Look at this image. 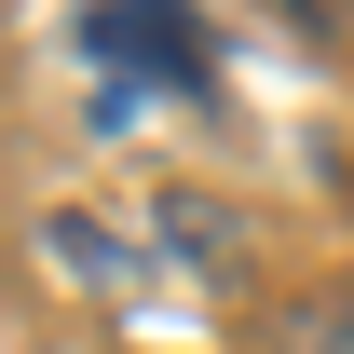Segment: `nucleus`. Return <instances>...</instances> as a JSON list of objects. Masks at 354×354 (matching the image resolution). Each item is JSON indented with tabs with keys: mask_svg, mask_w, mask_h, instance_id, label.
Instances as JSON below:
<instances>
[{
	"mask_svg": "<svg viewBox=\"0 0 354 354\" xmlns=\"http://www.w3.org/2000/svg\"><path fill=\"white\" fill-rule=\"evenodd\" d=\"M68 41L109 68V95H205V28L177 0H82Z\"/></svg>",
	"mask_w": 354,
	"mask_h": 354,
	"instance_id": "nucleus-1",
	"label": "nucleus"
},
{
	"mask_svg": "<svg viewBox=\"0 0 354 354\" xmlns=\"http://www.w3.org/2000/svg\"><path fill=\"white\" fill-rule=\"evenodd\" d=\"M286 354H354V300H313L300 327H286Z\"/></svg>",
	"mask_w": 354,
	"mask_h": 354,
	"instance_id": "nucleus-2",
	"label": "nucleus"
}]
</instances>
